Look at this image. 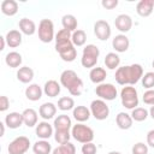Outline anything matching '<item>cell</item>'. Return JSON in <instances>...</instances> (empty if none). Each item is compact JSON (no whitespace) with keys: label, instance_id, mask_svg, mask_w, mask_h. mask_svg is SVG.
Wrapping results in <instances>:
<instances>
[{"label":"cell","instance_id":"obj_1","mask_svg":"<svg viewBox=\"0 0 154 154\" xmlns=\"http://www.w3.org/2000/svg\"><path fill=\"white\" fill-rule=\"evenodd\" d=\"M143 77V67L140 64L120 66L116 70L114 78L120 85H134Z\"/></svg>","mask_w":154,"mask_h":154},{"label":"cell","instance_id":"obj_2","mask_svg":"<svg viewBox=\"0 0 154 154\" xmlns=\"http://www.w3.org/2000/svg\"><path fill=\"white\" fill-rule=\"evenodd\" d=\"M60 84L66 88L72 96H79L83 91V81L73 70H64L61 72Z\"/></svg>","mask_w":154,"mask_h":154},{"label":"cell","instance_id":"obj_3","mask_svg":"<svg viewBox=\"0 0 154 154\" xmlns=\"http://www.w3.org/2000/svg\"><path fill=\"white\" fill-rule=\"evenodd\" d=\"M71 136L79 143H88L93 142L94 140V131L90 126L84 125L83 123H77L76 125H72L71 129Z\"/></svg>","mask_w":154,"mask_h":154},{"label":"cell","instance_id":"obj_4","mask_svg":"<svg viewBox=\"0 0 154 154\" xmlns=\"http://www.w3.org/2000/svg\"><path fill=\"white\" fill-rule=\"evenodd\" d=\"M120 101L122 105L128 109H134L138 106V94L135 87L132 85H125L120 90Z\"/></svg>","mask_w":154,"mask_h":154},{"label":"cell","instance_id":"obj_5","mask_svg":"<svg viewBox=\"0 0 154 154\" xmlns=\"http://www.w3.org/2000/svg\"><path fill=\"white\" fill-rule=\"evenodd\" d=\"M100 55V49L95 45H87L83 48L82 58H81V64L85 69H93L95 67Z\"/></svg>","mask_w":154,"mask_h":154},{"label":"cell","instance_id":"obj_6","mask_svg":"<svg viewBox=\"0 0 154 154\" xmlns=\"http://www.w3.org/2000/svg\"><path fill=\"white\" fill-rule=\"evenodd\" d=\"M38 38L43 43H49L55 38L54 35V24L51 19H41L38 23V29H37Z\"/></svg>","mask_w":154,"mask_h":154},{"label":"cell","instance_id":"obj_7","mask_svg":"<svg viewBox=\"0 0 154 154\" xmlns=\"http://www.w3.org/2000/svg\"><path fill=\"white\" fill-rule=\"evenodd\" d=\"M71 35H72V32L66 30V29H61L57 32L54 40H55V51L59 54L75 47L72 41H71Z\"/></svg>","mask_w":154,"mask_h":154},{"label":"cell","instance_id":"obj_8","mask_svg":"<svg viewBox=\"0 0 154 154\" xmlns=\"http://www.w3.org/2000/svg\"><path fill=\"white\" fill-rule=\"evenodd\" d=\"M90 113L96 120H105L109 116V107L105 100L96 99L90 103Z\"/></svg>","mask_w":154,"mask_h":154},{"label":"cell","instance_id":"obj_9","mask_svg":"<svg viewBox=\"0 0 154 154\" xmlns=\"http://www.w3.org/2000/svg\"><path fill=\"white\" fill-rule=\"evenodd\" d=\"M30 148V140L26 136H18L7 147L8 154H25Z\"/></svg>","mask_w":154,"mask_h":154},{"label":"cell","instance_id":"obj_10","mask_svg":"<svg viewBox=\"0 0 154 154\" xmlns=\"http://www.w3.org/2000/svg\"><path fill=\"white\" fill-rule=\"evenodd\" d=\"M95 94L101 100L112 101V100H114L117 97L118 91H117V88L112 83H101V84H97L96 85Z\"/></svg>","mask_w":154,"mask_h":154},{"label":"cell","instance_id":"obj_11","mask_svg":"<svg viewBox=\"0 0 154 154\" xmlns=\"http://www.w3.org/2000/svg\"><path fill=\"white\" fill-rule=\"evenodd\" d=\"M94 34L100 41H107L112 34L109 23L107 20H103V19L96 20L94 24Z\"/></svg>","mask_w":154,"mask_h":154},{"label":"cell","instance_id":"obj_12","mask_svg":"<svg viewBox=\"0 0 154 154\" xmlns=\"http://www.w3.org/2000/svg\"><path fill=\"white\" fill-rule=\"evenodd\" d=\"M114 25L120 32H128L132 28V18L129 14L122 13L116 17L114 19Z\"/></svg>","mask_w":154,"mask_h":154},{"label":"cell","instance_id":"obj_13","mask_svg":"<svg viewBox=\"0 0 154 154\" xmlns=\"http://www.w3.org/2000/svg\"><path fill=\"white\" fill-rule=\"evenodd\" d=\"M129 46H130V41H129V37L125 35V34H119V35H116L112 40V47L114 48L116 52L118 53H124L129 49Z\"/></svg>","mask_w":154,"mask_h":154},{"label":"cell","instance_id":"obj_14","mask_svg":"<svg viewBox=\"0 0 154 154\" xmlns=\"http://www.w3.org/2000/svg\"><path fill=\"white\" fill-rule=\"evenodd\" d=\"M35 132H36V136L38 138H41V140H48L53 135V126L47 120H43V122H40L36 125Z\"/></svg>","mask_w":154,"mask_h":154},{"label":"cell","instance_id":"obj_15","mask_svg":"<svg viewBox=\"0 0 154 154\" xmlns=\"http://www.w3.org/2000/svg\"><path fill=\"white\" fill-rule=\"evenodd\" d=\"M4 123L10 129H18L19 126H22L24 124L23 116H22V113H18V112H10L8 114H6Z\"/></svg>","mask_w":154,"mask_h":154},{"label":"cell","instance_id":"obj_16","mask_svg":"<svg viewBox=\"0 0 154 154\" xmlns=\"http://www.w3.org/2000/svg\"><path fill=\"white\" fill-rule=\"evenodd\" d=\"M38 114L42 119L49 120L57 114V106L53 102H45L38 108Z\"/></svg>","mask_w":154,"mask_h":154},{"label":"cell","instance_id":"obj_17","mask_svg":"<svg viewBox=\"0 0 154 154\" xmlns=\"http://www.w3.org/2000/svg\"><path fill=\"white\" fill-rule=\"evenodd\" d=\"M42 94L43 89L36 83H31L25 88V96L30 101H38L42 97Z\"/></svg>","mask_w":154,"mask_h":154},{"label":"cell","instance_id":"obj_18","mask_svg":"<svg viewBox=\"0 0 154 154\" xmlns=\"http://www.w3.org/2000/svg\"><path fill=\"white\" fill-rule=\"evenodd\" d=\"M153 0H141L136 6V12L141 17H149L153 13Z\"/></svg>","mask_w":154,"mask_h":154},{"label":"cell","instance_id":"obj_19","mask_svg":"<svg viewBox=\"0 0 154 154\" xmlns=\"http://www.w3.org/2000/svg\"><path fill=\"white\" fill-rule=\"evenodd\" d=\"M5 38H6L7 46L11 47V48H16V47L22 45V32L19 30H16V29L10 30L6 34Z\"/></svg>","mask_w":154,"mask_h":154},{"label":"cell","instance_id":"obj_20","mask_svg":"<svg viewBox=\"0 0 154 154\" xmlns=\"http://www.w3.org/2000/svg\"><path fill=\"white\" fill-rule=\"evenodd\" d=\"M72 116L73 118L78 122V123H84L87 120H89L91 113H90V109L85 106H76L73 109H72Z\"/></svg>","mask_w":154,"mask_h":154},{"label":"cell","instance_id":"obj_21","mask_svg":"<svg viewBox=\"0 0 154 154\" xmlns=\"http://www.w3.org/2000/svg\"><path fill=\"white\" fill-rule=\"evenodd\" d=\"M22 116H23V122L28 128H32V126H36L38 124L37 123L38 116L34 108H25L22 112Z\"/></svg>","mask_w":154,"mask_h":154},{"label":"cell","instance_id":"obj_22","mask_svg":"<svg viewBox=\"0 0 154 154\" xmlns=\"http://www.w3.org/2000/svg\"><path fill=\"white\" fill-rule=\"evenodd\" d=\"M55 130H65V131H70V129H72V122L71 118L67 114H60L54 119L53 123Z\"/></svg>","mask_w":154,"mask_h":154},{"label":"cell","instance_id":"obj_23","mask_svg":"<svg viewBox=\"0 0 154 154\" xmlns=\"http://www.w3.org/2000/svg\"><path fill=\"white\" fill-rule=\"evenodd\" d=\"M18 26H19L20 32H23L24 35L31 36V35H34L36 32V25H35L34 20H31L29 18H22V19H19Z\"/></svg>","mask_w":154,"mask_h":154},{"label":"cell","instance_id":"obj_24","mask_svg":"<svg viewBox=\"0 0 154 154\" xmlns=\"http://www.w3.org/2000/svg\"><path fill=\"white\" fill-rule=\"evenodd\" d=\"M60 90H61L60 84H59L57 81H54V79L47 81V82L45 83V85H43V93H45L47 96H49V97H55V96H58V95L60 94Z\"/></svg>","mask_w":154,"mask_h":154},{"label":"cell","instance_id":"obj_25","mask_svg":"<svg viewBox=\"0 0 154 154\" xmlns=\"http://www.w3.org/2000/svg\"><path fill=\"white\" fill-rule=\"evenodd\" d=\"M106 77H107V72H106V70L103 67L96 66V67H93L90 70V72H89V78L95 84L103 83V81L106 79Z\"/></svg>","mask_w":154,"mask_h":154},{"label":"cell","instance_id":"obj_26","mask_svg":"<svg viewBox=\"0 0 154 154\" xmlns=\"http://www.w3.org/2000/svg\"><path fill=\"white\" fill-rule=\"evenodd\" d=\"M116 123L118 125L119 129L122 130H128L132 126V123H134V119L131 118L130 114L125 113V112H119L116 117Z\"/></svg>","mask_w":154,"mask_h":154},{"label":"cell","instance_id":"obj_27","mask_svg":"<svg viewBox=\"0 0 154 154\" xmlns=\"http://www.w3.org/2000/svg\"><path fill=\"white\" fill-rule=\"evenodd\" d=\"M34 78V70L29 66H22L17 71V79L24 84H28Z\"/></svg>","mask_w":154,"mask_h":154},{"label":"cell","instance_id":"obj_28","mask_svg":"<svg viewBox=\"0 0 154 154\" xmlns=\"http://www.w3.org/2000/svg\"><path fill=\"white\" fill-rule=\"evenodd\" d=\"M34 154H51L52 146L47 140H38L32 144Z\"/></svg>","mask_w":154,"mask_h":154},{"label":"cell","instance_id":"obj_29","mask_svg":"<svg viewBox=\"0 0 154 154\" xmlns=\"http://www.w3.org/2000/svg\"><path fill=\"white\" fill-rule=\"evenodd\" d=\"M1 12L5 16H14L18 12V4L14 0H4L0 5Z\"/></svg>","mask_w":154,"mask_h":154},{"label":"cell","instance_id":"obj_30","mask_svg":"<svg viewBox=\"0 0 154 154\" xmlns=\"http://www.w3.org/2000/svg\"><path fill=\"white\" fill-rule=\"evenodd\" d=\"M23 59H22V54L13 51V52H10L6 54L5 57V63L7 66L12 67V69H16V67H19L20 64H22Z\"/></svg>","mask_w":154,"mask_h":154},{"label":"cell","instance_id":"obj_31","mask_svg":"<svg viewBox=\"0 0 154 154\" xmlns=\"http://www.w3.org/2000/svg\"><path fill=\"white\" fill-rule=\"evenodd\" d=\"M105 66L108 69V70H116L119 67V64H120V57L114 53V52H109L106 54L105 57Z\"/></svg>","mask_w":154,"mask_h":154},{"label":"cell","instance_id":"obj_32","mask_svg":"<svg viewBox=\"0 0 154 154\" xmlns=\"http://www.w3.org/2000/svg\"><path fill=\"white\" fill-rule=\"evenodd\" d=\"M61 24H63V29H66L71 32L77 30V19L73 14H65L61 18Z\"/></svg>","mask_w":154,"mask_h":154},{"label":"cell","instance_id":"obj_33","mask_svg":"<svg viewBox=\"0 0 154 154\" xmlns=\"http://www.w3.org/2000/svg\"><path fill=\"white\" fill-rule=\"evenodd\" d=\"M71 41H72V43H73L75 47H82V46H84L85 42H87V34H85V31L82 30V29H77L76 31L72 32Z\"/></svg>","mask_w":154,"mask_h":154},{"label":"cell","instance_id":"obj_34","mask_svg":"<svg viewBox=\"0 0 154 154\" xmlns=\"http://www.w3.org/2000/svg\"><path fill=\"white\" fill-rule=\"evenodd\" d=\"M52 154H76V147L73 143L67 142L65 144H60L52 150Z\"/></svg>","mask_w":154,"mask_h":154},{"label":"cell","instance_id":"obj_35","mask_svg":"<svg viewBox=\"0 0 154 154\" xmlns=\"http://www.w3.org/2000/svg\"><path fill=\"white\" fill-rule=\"evenodd\" d=\"M130 116L135 122H143V120H146L148 118L149 111H147L144 107H136V108L132 109Z\"/></svg>","mask_w":154,"mask_h":154},{"label":"cell","instance_id":"obj_36","mask_svg":"<svg viewBox=\"0 0 154 154\" xmlns=\"http://www.w3.org/2000/svg\"><path fill=\"white\" fill-rule=\"evenodd\" d=\"M75 107H76L75 101L70 96H63L58 100V108L61 111H70V109H73Z\"/></svg>","mask_w":154,"mask_h":154},{"label":"cell","instance_id":"obj_37","mask_svg":"<svg viewBox=\"0 0 154 154\" xmlns=\"http://www.w3.org/2000/svg\"><path fill=\"white\" fill-rule=\"evenodd\" d=\"M70 138H71L70 131L55 130V132H54V140H55V142H58L59 144H65V143L70 142Z\"/></svg>","mask_w":154,"mask_h":154},{"label":"cell","instance_id":"obj_38","mask_svg":"<svg viewBox=\"0 0 154 154\" xmlns=\"http://www.w3.org/2000/svg\"><path fill=\"white\" fill-rule=\"evenodd\" d=\"M141 81H142L143 88H146L147 90L148 89H153V87H154V71L146 72Z\"/></svg>","mask_w":154,"mask_h":154},{"label":"cell","instance_id":"obj_39","mask_svg":"<svg viewBox=\"0 0 154 154\" xmlns=\"http://www.w3.org/2000/svg\"><path fill=\"white\" fill-rule=\"evenodd\" d=\"M59 55H60V58H61L64 61L71 63V61H73V60L77 58V51H76L75 47H72V48H70V49H67V51L60 53Z\"/></svg>","mask_w":154,"mask_h":154},{"label":"cell","instance_id":"obj_40","mask_svg":"<svg viewBox=\"0 0 154 154\" xmlns=\"http://www.w3.org/2000/svg\"><path fill=\"white\" fill-rule=\"evenodd\" d=\"M131 153L132 154H148V146L144 144L143 142H137L132 146Z\"/></svg>","mask_w":154,"mask_h":154},{"label":"cell","instance_id":"obj_41","mask_svg":"<svg viewBox=\"0 0 154 154\" xmlns=\"http://www.w3.org/2000/svg\"><path fill=\"white\" fill-rule=\"evenodd\" d=\"M143 102L149 106H154V89H148L143 93Z\"/></svg>","mask_w":154,"mask_h":154},{"label":"cell","instance_id":"obj_42","mask_svg":"<svg viewBox=\"0 0 154 154\" xmlns=\"http://www.w3.org/2000/svg\"><path fill=\"white\" fill-rule=\"evenodd\" d=\"M81 150H82V154H96L97 148L93 142H88L82 146Z\"/></svg>","mask_w":154,"mask_h":154},{"label":"cell","instance_id":"obj_43","mask_svg":"<svg viewBox=\"0 0 154 154\" xmlns=\"http://www.w3.org/2000/svg\"><path fill=\"white\" fill-rule=\"evenodd\" d=\"M101 5L106 10H113V8H116L118 6V0H102Z\"/></svg>","mask_w":154,"mask_h":154},{"label":"cell","instance_id":"obj_44","mask_svg":"<svg viewBox=\"0 0 154 154\" xmlns=\"http://www.w3.org/2000/svg\"><path fill=\"white\" fill-rule=\"evenodd\" d=\"M8 107H10V100H8V97L5 96V95H1L0 96V111L1 112H5Z\"/></svg>","mask_w":154,"mask_h":154},{"label":"cell","instance_id":"obj_45","mask_svg":"<svg viewBox=\"0 0 154 154\" xmlns=\"http://www.w3.org/2000/svg\"><path fill=\"white\" fill-rule=\"evenodd\" d=\"M147 144L152 148H154V129L149 130L147 132Z\"/></svg>","mask_w":154,"mask_h":154},{"label":"cell","instance_id":"obj_46","mask_svg":"<svg viewBox=\"0 0 154 154\" xmlns=\"http://www.w3.org/2000/svg\"><path fill=\"white\" fill-rule=\"evenodd\" d=\"M0 43H1L0 49L4 51V49H5V45H6V38H5V36H0Z\"/></svg>","mask_w":154,"mask_h":154},{"label":"cell","instance_id":"obj_47","mask_svg":"<svg viewBox=\"0 0 154 154\" xmlns=\"http://www.w3.org/2000/svg\"><path fill=\"white\" fill-rule=\"evenodd\" d=\"M5 123H0V128H1V134H0V136H4V134H5Z\"/></svg>","mask_w":154,"mask_h":154},{"label":"cell","instance_id":"obj_48","mask_svg":"<svg viewBox=\"0 0 154 154\" xmlns=\"http://www.w3.org/2000/svg\"><path fill=\"white\" fill-rule=\"evenodd\" d=\"M149 116L154 119V106H150V109H149Z\"/></svg>","mask_w":154,"mask_h":154},{"label":"cell","instance_id":"obj_49","mask_svg":"<svg viewBox=\"0 0 154 154\" xmlns=\"http://www.w3.org/2000/svg\"><path fill=\"white\" fill-rule=\"evenodd\" d=\"M108 154H122L120 152H116V150H112V152H109Z\"/></svg>","mask_w":154,"mask_h":154},{"label":"cell","instance_id":"obj_50","mask_svg":"<svg viewBox=\"0 0 154 154\" xmlns=\"http://www.w3.org/2000/svg\"><path fill=\"white\" fill-rule=\"evenodd\" d=\"M152 67H153V69H154V60H153V61H152Z\"/></svg>","mask_w":154,"mask_h":154},{"label":"cell","instance_id":"obj_51","mask_svg":"<svg viewBox=\"0 0 154 154\" xmlns=\"http://www.w3.org/2000/svg\"><path fill=\"white\" fill-rule=\"evenodd\" d=\"M153 4H154V0H153Z\"/></svg>","mask_w":154,"mask_h":154}]
</instances>
